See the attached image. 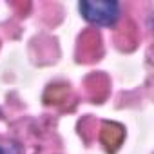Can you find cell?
I'll return each mask as SVG.
<instances>
[{
  "label": "cell",
  "instance_id": "2",
  "mask_svg": "<svg viewBox=\"0 0 154 154\" xmlns=\"http://www.w3.org/2000/svg\"><path fill=\"white\" fill-rule=\"evenodd\" d=\"M0 154H6V152H4V149H2V147H0Z\"/></svg>",
  "mask_w": 154,
  "mask_h": 154
},
{
  "label": "cell",
  "instance_id": "1",
  "mask_svg": "<svg viewBox=\"0 0 154 154\" xmlns=\"http://www.w3.org/2000/svg\"><path fill=\"white\" fill-rule=\"evenodd\" d=\"M78 9L82 17L94 26H105L111 27L120 18V6L118 2L105 0V2H91V0H82L78 4Z\"/></svg>",
  "mask_w": 154,
  "mask_h": 154
}]
</instances>
